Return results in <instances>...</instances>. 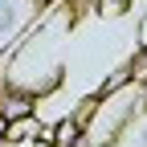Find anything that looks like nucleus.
Returning <instances> with one entry per match:
<instances>
[{
    "label": "nucleus",
    "instance_id": "obj_1",
    "mask_svg": "<svg viewBox=\"0 0 147 147\" xmlns=\"http://www.w3.org/2000/svg\"><path fill=\"white\" fill-rule=\"evenodd\" d=\"M33 8H41V4H37V0H0V53H4V45H12L16 33L29 25Z\"/></svg>",
    "mask_w": 147,
    "mask_h": 147
},
{
    "label": "nucleus",
    "instance_id": "obj_2",
    "mask_svg": "<svg viewBox=\"0 0 147 147\" xmlns=\"http://www.w3.org/2000/svg\"><path fill=\"white\" fill-rule=\"evenodd\" d=\"M41 131H45V127L37 123V110H33V115L16 119V123H4V143L21 147V143H29V139H41Z\"/></svg>",
    "mask_w": 147,
    "mask_h": 147
},
{
    "label": "nucleus",
    "instance_id": "obj_3",
    "mask_svg": "<svg viewBox=\"0 0 147 147\" xmlns=\"http://www.w3.org/2000/svg\"><path fill=\"white\" fill-rule=\"evenodd\" d=\"M135 0H94V12H102V16H119V12H127Z\"/></svg>",
    "mask_w": 147,
    "mask_h": 147
}]
</instances>
